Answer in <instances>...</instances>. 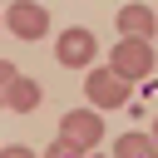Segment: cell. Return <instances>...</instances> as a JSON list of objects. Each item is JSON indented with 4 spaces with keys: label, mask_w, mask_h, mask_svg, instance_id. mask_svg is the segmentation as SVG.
<instances>
[{
    "label": "cell",
    "mask_w": 158,
    "mask_h": 158,
    "mask_svg": "<svg viewBox=\"0 0 158 158\" xmlns=\"http://www.w3.org/2000/svg\"><path fill=\"white\" fill-rule=\"evenodd\" d=\"M59 138L74 143L79 153L99 148V143H104V118H99V109H69V114L59 118Z\"/></svg>",
    "instance_id": "3"
},
{
    "label": "cell",
    "mask_w": 158,
    "mask_h": 158,
    "mask_svg": "<svg viewBox=\"0 0 158 158\" xmlns=\"http://www.w3.org/2000/svg\"><path fill=\"white\" fill-rule=\"evenodd\" d=\"M153 64H158V54H153V44H148V40H118V44H114V54H109V69H114V74H123L128 84H133V79H148V74H153Z\"/></svg>",
    "instance_id": "1"
},
{
    "label": "cell",
    "mask_w": 158,
    "mask_h": 158,
    "mask_svg": "<svg viewBox=\"0 0 158 158\" xmlns=\"http://www.w3.org/2000/svg\"><path fill=\"white\" fill-rule=\"evenodd\" d=\"M54 54H59V64H69V69H89V64H94V35H89L84 25H74V30L59 35Z\"/></svg>",
    "instance_id": "5"
},
{
    "label": "cell",
    "mask_w": 158,
    "mask_h": 158,
    "mask_svg": "<svg viewBox=\"0 0 158 158\" xmlns=\"http://www.w3.org/2000/svg\"><path fill=\"white\" fill-rule=\"evenodd\" d=\"M114 158H158V143H153V133H118Z\"/></svg>",
    "instance_id": "8"
},
{
    "label": "cell",
    "mask_w": 158,
    "mask_h": 158,
    "mask_svg": "<svg viewBox=\"0 0 158 158\" xmlns=\"http://www.w3.org/2000/svg\"><path fill=\"white\" fill-rule=\"evenodd\" d=\"M20 79V69L10 64V59H0V104H5V94H10V84Z\"/></svg>",
    "instance_id": "10"
},
{
    "label": "cell",
    "mask_w": 158,
    "mask_h": 158,
    "mask_svg": "<svg viewBox=\"0 0 158 158\" xmlns=\"http://www.w3.org/2000/svg\"><path fill=\"white\" fill-rule=\"evenodd\" d=\"M128 79L114 74V69H89L84 74V94H89V109H123L128 104Z\"/></svg>",
    "instance_id": "2"
},
{
    "label": "cell",
    "mask_w": 158,
    "mask_h": 158,
    "mask_svg": "<svg viewBox=\"0 0 158 158\" xmlns=\"http://www.w3.org/2000/svg\"><path fill=\"white\" fill-rule=\"evenodd\" d=\"M5 25H10L15 40H44V35H49V10H44L40 0H15V5L5 10Z\"/></svg>",
    "instance_id": "4"
},
{
    "label": "cell",
    "mask_w": 158,
    "mask_h": 158,
    "mask_svg": "<svg viewBox=\"0 0 158 158\" xmlns=\"http://www.w3.org/2000/svg\"><path fill=\"white\" fill-rule=\"evenodd\" d=\"M114 25H118L123 40H153V35H158V15H153L148 5H123Z\"/></svg>",
    "instance_id": "6"
},
{
    "label": "cell",
    "mask_w": 158,
    "mask_h": 158,
    "mask_svg": "<svg viewBox=\"0 0 158 158\" xmlns=\"http://www.w3.org/2000/svg\"><path fill=\"white\" fill-rule=\"evenodd\" d=\"M153 143H158V118H153Z\"/></svg>",
    "instance_id": "12"
},
{
    "label": "cell",
    "mask_w": 158,
    "mask_h": 158,
    "mask_svg": "<svg viewBox=\"0 0 158 158\" xmlns=\"http://www.w3.org/2000/svg\"><path fill=\"white\" fill-rule=\"evenodd\" d=\"M40 99H44V89H40V79H15L10 84V94H5V109H15V114H30V109H40Z\"/></svg>",
    "instance_id": "7"
},
{
    "label": "cell",
    "mask_w": 158,
    "mask_h": 158,
    "mask_svg": "<svg viewBox=\"0 0 158 158\" xmlns=\"http://www.w3.org/2000/svg\"><path fill=\"white\" fill-rule=\"evenodd\" d=\"M0 158H35V153H30L25 143H10V148H0Z\"/></svg>",
    "instance_id": "11"
},
{
    "label": "cell",
    "mask_w": 158,
    "mask_h": 158,
    "mask_svg": "<svg viewBox=\"0 0 158 158\" xmlns=\"http://www.w3.org/2000/svg\"><path fill=\"white\" fill-rule=\"evenodd\" d=\"M40 158H84V153H79L74 143H64V138H54V143H49V148H44Z\"/></svg>",
    "instance_id": "9"
}]
</instances>
